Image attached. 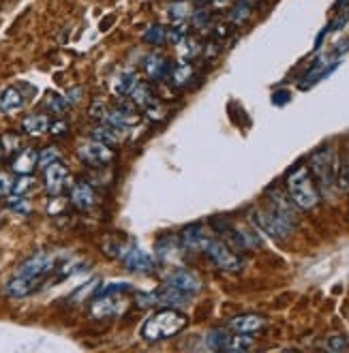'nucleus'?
<instances>
[{
    "instance_id": "obj_34",
    "label": "nucleus",
    "mask_w": 349,
    "mask_h": 353,
    "mask_svg": "<svg viewBox=\"0 0 349 353\" xmlns=\"http://www.w3.org/2000/svg\"><path fill=\"white\" fill-rule=\"evenodd\" d=\"M34 189V180L30 173H22L17 180H13V195H26Z\"/></svg>"
},
{
    "instance_id": "obj_16",
    "label": "nucleus",
    "mask_w": 349,
    "mask_h": 353,
    "mask_svg": "<svg viewBox=\"0 0 349 353\" xmlns=\"http://www.w3.org/2000/svg\"><path fill=\"white\" fill-rule=\"evenodd\" d=\"M266 197H268V206L273 208V210H277L279 214H285V217H289V219H294L296 221V204H294V200L289 197V193H285L283 189H279V186H270L268 191H266Z\"/></svg>"
},
{
    "instance_id": "obj_24",
    "label": "nucleus",
    "mask_w": 349,
    "mask_h": 353,
    "mask_svg": "<svg viewBox=\"0 0 349 353\" xmlns=\"http://www.w3.org/2000/svg\"><path fill=\"white\" fill-rule=\"evenodd\" d=\"M195 77V69H193L191 63L182 61L178 63L176 67H171V73H169V80H171V86L173 88H187L191 84V80Z\"/></svg>"
},
{
    "instance_id": "obj_19",
    "label": "nucleus",
    "mask_w": 349,
    "mask_h": 353,
    "mask_svg": "<svg viewBox=\"0 0 349 353\" xmlns=\"http://www.w3.org/2000/svg\"><path fill=\"white\" fill-rule=\"evenodd\" d=\"M189 293L171 287V285H163L161 289L154 291V302H157V306H169V308H178L182 304L189 302Z\"/></svg>"
},
{
    "instance_id": "obj_7",
    "label": "nucleus",
    "mask_w": 349,
    "mask_h": 353,
    "mask_svg": "<svg viewBox=\"0 0 349 353\" xmlns=\"http://www.w3.org/2000/svg\"><path fill=\"white\" fill-rule=\"evenodd\" d=\"M77 156L90 167H105L114 161V148L103 144V142H96V140H90L88 142H82L77 146Z\"/></svg>"
},
{
    "instance_id": "obj_50",
    "label": "nucleus",
    "mask_w": 349,
    "mask_h": 353,
    "mask_svg": "<svg viewBox=\"0 0 349 353\" xmlns=\"http://www.w3.org/2000/svg\"><path fill=\"white\" fill-rule=\"evenodd\" d=\"M328 32H330V26H326L319 34H317V39H315V45H313V50L317 52L319 47H321V43H324V39L328 36Z\"/></svg>"
},
{
    "instance_id": "obj_51",
    "label": "nucleus",
    "mask_w": 349,
    "mask_h": 353,
    "mask_svg": "<svg viewBox=\"0 0 349 353\" xmlns=\"http://www.w3.org/2000/svg\"><path fill=\"white\" fill-rule=\"evenodd\" d=\"M345 7H349V0H337L335 3V9H345Z\"/></svg>"
},
{
    "instance_id": "obj_38",
    "label": "nucleus",
    "mask_w": 349,
    "mask_h": 353,
    "mask_svg": "<svg viewBox=\"0 0 349 353\" xmlns=\"http://www.w3.org/2000/svg\"><path fill=\"white\" fill-rule=\"evenodd\" d=\"M96 289H99V281H92V283H86V285H82V289H77L73 296L69 298V304H75L77 300H82L84 296H88L90 291H94L96 293Z\"/></svg>"
},
{
    "instance_id": "obj_41",
    "label": "nucleus",
    "mask_w": 349,
    "mask_h": 353,
    "mask_svg": "<svg viewBox=\"0 0 349 353\" xmlns=\"http://www.w3.org/2000/svg\"><path fill=\"white\" fill-rule=\"evenodd\" d=\"M88 114H90V118H96V120H103L105 114H107V107H105V103L96 101V103H92V105H90Z\"/></svg>"
},
{
    "instance_id": "obj_46",
    "label": "nucleus",
    "mask_w": 349,
    "mask_h": 353,
    "mask_svg": "<svg viewBox=\"0 0 349 353\" xmlns=\"http://www.w3.org/2000/svg\"><path fill=\"white\" fill-rule=\"evenodd\" d=\"M3 144L7 146V148H5L7 152H15V150H19V137L7 133V135L3 137Z\"/></svg>"
},
{
    "instance_id": "obj_27",
    "label": "nucleus",
    "mask_w": 349,
    "mask_h": 353,
    "mask_svg": "<svg viewBox=\"0 0 349 353\" xmlns=\"http://www.w3.org/2000/svg\"><path fill=\"white\" fill-rule=\"evenodd\" d=\"M120 131L123 129H116V127L103 122L101 127H94L90 131V137H92V140H96V142L107 144V146H116V144L120 142Z\"/></svg>"
},
{
    "instance_id": "obj_15",
    "label": "nucleus",
    "mask_w": 349,
    "mask_h": 353,
    "mask_svg": "<svg viewBox=\"0 0 349 353\" xmlns=\"http://www.w3.org/2000/svg\"><path fill=\"white\" fill-rule=\"evenodd\" d=\"M165 285L176 287V289L189 293V296H195L198 291H202V281H200L193 272L182 270V268H178V270H173L171 274H167Z\"/></svg>"
},
{
    "instance_id": "obj_36",
    "label": "nucleus",
    "mask_w": 349,
    "mask_h": 353,
    "mask_svg": "<svg viewBox=\"0 0 349 353\" xmlns=\"http://www.w3.org/2000/svg\"><path fill=\"white\" fill-rule=\"evenodd\" d=\"M187 39H189L187 26H173V28L167 30V41H169L171 45H180V47H182Z\"/></svg>"
},
{
    "instance_id": "obj_31",
    "label": "nucleus",
    "mask_w": 349,
    "mask_h": 353,
    "mask_svg": "<svg viewBox=\"0 0 349 353\" xmlns=\"http://www.w3.org/2000/svg\"><path fill=\"white\" fill-rule=\"evenodd\" d=\"M189 15H191V7H189L187 0H173V3L167 5V17L171 19V22L182 24Z\"/></svg>"
},
{
    "instance_id": "obj_1",
    "label": "nucleus",
    "mask_w": 349,
    "mask_h": 353,
    "mask_svg": "<svg viewBox=\"0 0 349 353\" xmlns=\"http://www.w3.org/2000/svg\"><path fill=\"white\" fill-rule=\"evenodd\" d=\"M187 325H189V317L184 312H180L178 308L163 306L161 310L154 312V315H150L146 319V323L142 325V339H144V343L154 345L159 341L176 336Z\"/></svg>"
},
{
    "instance_id": "obj_21",
    "label": "nucleus",
    "mask_w": 349,
    "mask_h": 353,
    "mask_svg": "<svg viewBox=\"0 0 349 353\" xmlns=\"http://www.w3.org/2000/svg\"><path fill=\"white\" fill-rule=\"evenodd\" d=\"M266 325V319L262 315H255V312H246V315H238L229 321V328L234 332H240V334H255Z\"/></svg>"
},
{
    "instance_id": "obj_10",
    "label": "nucleus",
    "mask_w": 349,
    "mask_h": 353,
    "mask_svg": "<svg viewBox=\"0 0 349 353\" xmlns=\"http://www.w3.org/2000/svg\"><path fill=\"white\" fill-rule=\"evenodd\" d=\"M54 270H56V255L39 250V253L32 255V257H28L22 266H19L17 274L45 281V277H47V274H52Z\"/></svg>"
},
{
    "instance_id": "obj_35",
    "label": "nucleus",
    "mask_w": 349,
    "mask_h": 353,
    "mask_svg": "<svg viewBox=\"0 0 349 353\" xmlns=\"http://www.w3.org/2000/svg\"><path fill=\"white\" fill-rule=\"evenodd\" d=\"M54 161H61V152H58V148L47 146V148H43L41 152H39V167H41V169H45Z\"/></svg>"
},
{
    "instance_id": "obj_28",
    "label": "nucleus",
    "mask_w": 349,
    "mask_h": 353,
    "mask_svg": "<svg viewBox=\"0 0 349 353\" xmlns=\"http://www.w3.org/2000/svg\"><path fill=\"white\" fill-rule=\"evenodd\" d=\"M337 189L341 193H349V146L339 154L337 167Z\"/></svg>"
},
{
    "instance_id": "obj_43",
    "label": "nucleus",
    "mask_w": 349,
    "mask_h": 353,
    "mask_svg": "<svg viewBox=\"0 0 349 353\" xmlns=\"http://www.w3.org/2000/svg\"><path fill=\"white\" fill-rule=\"evenodd\" d=\"M208 22H210V13H208L206 9L193 13V24H195L198 28H206V26H208Z\"/></svg>"
},
{
    "instance_id": "obj_23",
    "label": "nucleus",
    "mask_w": 349,
    "mask_h": 353,
    "mask_svg": "<svg viewBox=\"0 0 349 353\" xmlns=\"http://www.w3.org/2000/svg\"><path fill=\"white\" fill-rule=\"evenodd\" d=\"M140 84L138 75H135L133 71H123L114 77L112 82V92L118 96V99H125V96H131V92L135 90V86Z\"/></svg>"
},
{
    "instance_id": "obj_18",
    "label": "nucleus",
    "mask_w": 349,
    "mask_h": 353,
    "mask_svg": "<svg viewBox=\"0 0 349 353\" xmlns=\"http://www.w3.org/2000/svg\"><path fill=\"white\" fill-rule=\"evenodd\" d=\"M180 238H182V242H184V246L189 248V250H202L204 253V248L210 244V233H206L204 231V227L202 225H198V223H193V225H187L182 231H180Z\"/></svg>"
},
{
    "instance_id": "obj_2",
    "label": "nucleus",
    "mask_w": 349,
    "mask_h": 353,
    "mask_svg": "<svg viewBox=\"0 0 349 353\" xmlns=\"http://www.w3.org/2000/svg\"><path fill=\"white\" fill-rule=\"evenodd\" d=\"M285 184H287L289 197L294 200V204L300 210H313L319 204L317 186L313 182L311 169H308L306 165H298V167H294L292 171H289Z\"/></svg>"
},
{
    "instance_id": "obj_12",
    "label": "nucleus",
    "mask_w": 349,
    "mask_h": 353,
    "mask_svg": "<svg viewBox=\"0 0 349 353\" xmlns=\"http://www.w3.org/2000/svg\"><path fill=\"white\" fill-rule=\"evenodd\" d=\"M154 250H157V257L171 266V264H180L182 257H184V250H189L182 242L180 235H163V238L157 240V246H154Z\"/></svg>"
},
{
    "instance_id": "obj_14",
    "label": "nucleus",
    "mask_w": 349,
    "mask_h": 353,
    "mask_svg": "<svg viewBox=\"0 0 349 353\" xmlns=\"http://www.w3.org/2000/svg\"><path fill=\"white\" fill-rule=\"evenodd\" d=\"M41 279H32V277H22V274H15L13 279H9L3 287L5 296L19 300V298H28L36 289H41Z\"/></svg>"
},
{
    "instance_id": "obj_45",
    "label": "nucleus",
    "mask_w": 349,
    "mask_h": 353,
    "mask_svg": "<svg viewBox=\"0 0 349 353\" xmlns=\"http://www.w3.org/2000/svg\"><path fill=\"white\" fill-rule=\"evenodd\" d=\"M67 131H69V125H67L65 120H56L54 125H50V133H52L54 137H65Z\"/></svg>"
},
{
    "instance_id": "obj_5",
    "label": "nucleus",
    "mask_w": 349,
    "mask_h": 353,
    "mask_svg": "<svg viewBox=\"0 0 349 353\" xmlns=\"http://www.w3.org/2000/svg\"><path fill=\"white\" fill-rule=\"evenodd\" d=\"M204 255L212 266L223 270V272H240L244 266V259L240 257V255L234 253L231 246H227L223 240H217V238L210 240V244L204 248Z\"/></svg>"
},
{
    "instance_id": "obj_39",
    "label": "nucleus",
    "mask_w": 349,
    "mask_h": 353,
    "mask_svg": "<svg viewBox=\"0 0 349 353\" xmlns=\"http://www.w3.org/2000/svg\"><path fill=\"white\" fill-rule=\"evenodd\" d=\"M69 105H71V103L67 101V96H56V94L50 96V109L56 111V114H63Z\"/></svg>"
},
{
    "instance_id": "obj_42",
    "label": "nucleus",
    "mask_w": 349,
    "mask_h": 353,
    "mask_svg": "<svg viewBox=\"0 0 349 353\" xmlns=\"http://www.w3.org/2000/svg\"><path fill=\"white\" fill-rule=\"evenodd\" d=\"M347 22H349V11H341L328 26H330V32H335V30H341Z\"/></svg>"
},
{
    "instance_id": "obj_29",
    "label": "nucleus",
    "mask_w": 349,
    "mask_h": 353,
    "mask_svg": "<svg viewBox=\"0 0 349 353\" xmlns=\"http://www.w3.org/2000/svg\"><path fill=\"white\" fill-rule=\"evenodd\" d=\"M253 9H255V0H236L234 9L229 11V22L231 24L246 22V19L251 17V13H253Z\"/></svg>"
},
{
    "instance_id": "obj_49",
    "label": "nucleus",
    "mask_w": 349,
    "mask_h": 353,
    "mask_svg": "<svg viewBox=\"0 0 349 353\" xmlns=\"http://www.w3.org/2000/svg\"><path fill=\"white\" fill-rule=\"evenodd\" d=\"M82 99V88H71L69 92H67V101L69 103H77Z\"/></svg>"
},
{
    "instance_id": "obj_22",
    "label": "nucleus",
    "mask_w": 349,
    "mask_h": 353,
    "mask_svg": "<svg viewBox=\"0 0 349 353\" xmlns=\"http://www.w3.org/2000/svg\"><path fill=\"white\" fill-rule=\"evenodd\" d=\"M39 165V152L34 148H22L17 152V156L11 161V169L15 173H32V169Z\"/></svg>"
},
{
    "instance_id": "obj_4",
    "label": "nucleus",
    "mask_w": 349,
    "mask_h": 353,
    "mask_svg": "<svg viewBox=\"0 0 349 353\" xmlns=\"http://www.w3.org/2000/svg\"><path fill=\"white\" fill-rule=\"evenodd\" d=\"M337 167H339V156L330 144L317 148L311 154V161H308V169H311V173L317 178L324 191H330L332 186H337Z\"/></svg>"
},
{
    "instance_id": "obj_26",
    "label": "nucleus",
    "mask_w": 349,
    "mask_h": 353,
    "mask_svg": "<svg viewBox=\"0 0 349 353\" xmlns=\"http://www.w3.org/2000/svg\"><path fill=\"white\" fill-rule=\"evenodd\" d=\"M22 131L26 135H43L50 131V118L45 114H32L22 120Z\"/></svg>"
},
{
    "instance_id": "obj_52",
    "label": "nucleus",
    "mask_w": 349,
    "mask_h": 353,
    "mask_svg": "<svg viewBox=\"0 0 349 353\" xmlns=\"http://www.w3.org/2000/svg\"><path fill=\"white\" fill-rule=\"evenodd\" d=\"M0 227H3V221H0Z\"/></svg>"
},
{
    "instance_id": "obj_8",
    "label": "nucleus",
    "mask_w": 349,
    "mask_h": 353,
    "mask_svg": "<svg viewBox=\"0 0 349 353\" xmlns=\"http://www.w3.org/2000/svg\"><path fill=\"white\" fill-rule=\"evenodd\" d=\"M120 261H123V266L129 272H135V274H150V272H154V268H157L154 259L150 257V255L142 246H138V244H127V246H123Z\"/></svg>"
},
{
    "instance_id": "obj_25",
    "label": "nucleus",
    "mask_w": 349,
    "mask_h": 353,
    "mask_svg": "<svg viewBox=\"0 0 349 353\" xmlns=\"http://www.w3.org/2000/svg\"><path fill=\"white\" fill-rule=\"evenodd\" d=\"M24 103H26L24 94L19 92L15 86H11V88H5L3 92H0V109L7 111V114H11V111H17V109H22V107H24Z\"/></svg>"
},
{
    "instance_id": "obj_37",
    "label": "nucleus",
    "mask_w": 349,
    "mask_h": 353,
    "mask_svg": "<svg viewBox=\"0 0 349 353\" xmlns=\"http://www.w3.org/2000/svg\"><path fill=\"white\" fill-rule=\"evenodd\" d=\"M7 206H9L11 210L19 212V214H28V212H30V204H28V200L22 197V195H11L9 202H7Z\"/></svg>"
},
{
    "instance_id": "obj_32",
    "label": "nucleus",
    "mask_w": 349,
    "mask_h": 353,
    "mask_svg": "<svg viewBox=\"0 0 349 353\" xmlns=\"http://www.w3.org/2000/svg\"><path fill=\"white\" fill-rule=\"evenodd\" d=\"M251 347H253V339H251L248 334H240V332H236V334H229L225 351L240 353V351H248Z\"/></svg>"
},
{
    "instance_id": "obj_47",
    "label": "nucleus",
    "mask_w": 349,
    "mask_h": 353,
    "mask_svg": "<svg viewBox=\"0 0 349 353\" xmlns=\"http://www.w3.org/2000/svg\"><path fill=\"white\" fill-rule=\"evenodd\" d=\"M292 101V94H289L287 90H277L275 94H273V103L275 105H285V103H289Z\"/></svg>"
},
{
    "instance_id": "obj_13",
    "label": "nucleus",
    "mask_w": 349,
    "mask_h": 353,
    "mask_svg": "<svg viewBox=\"0 0 349 353\" xmlns=\"http://www.w3.org/2000/svg\"><path fill=\"white\" fill-rule=\"evenodd\" d=\"M105 125H112L116 129H131V127H138L142 122V116L138 114L133 105H127V103H120L112 109H107L105 118H103Z\"/></svg>"
},
{
    "instance_id": "obj_48",
    "label": "nucleus",
    "mask_w": 349,
    "mask_h": 353,
    "mask_svg": "<svg viewBox=\"0 0 349 353\" xmlns=\"http://www.w3.org/2000/svg\"><path fill=\"white\" fill-rule=\"evenodd\" d=\"M349 52V39H343L341 43H337V47H335V52H332V56L335 58H341L343 54H347Z\"/></svg>"
},
{
    "instance_id": "obj_33",
    "label": "nucleus",
    "mask_w": 349,
    "mask_h": 353,
    "mask_svg": "<svg viewBox=\"0 0 349 353\" xmlns=\"http://www.w3.org/2000/svg\"><path fill=\"white\" fill-rule=\"evenodd\" d=\"M142 39H144L146 43H150V45H161V43L167 41V30L163 26H159V24H152V26H148L144 30Z\"/></svg>"
},
{
    "instance_id": "obj_40",
    "label": "nucleus",
    "mask_w": 349,
    "mask_h": 353,
    "mask_svg": "<svg viewBox=\"0 0 349 353\" xmlns=\"http://www.w3.org/2000/svg\"><path fill=\"white\" fill-rule=\"evenodd\" d=\"M347 347V339L343 336V334H335V336H330L326 341V349L328 351H343Z\"/></svg>"
},
{
    "instance_id": "obj_3",
    "label": "nucleus",
    "mask_w": 349,
    "mask_h": 353,
    "mask_svg": "<svg viewBox=\"0 0 349 353\" xmlns=\"http://www.w3.org/2000/svg\"><path fill=\"white\" fill-rule=\"evenodd\" d=\"M251 221L255 223V227L266 233L268 238H273L275 242H283L287 240L289 235L294 233V227H296V221L285 217V214H279L277 210L273 208H257L251 212Z\"/></svg>"
},
{
    "instance_id": "obj_9",
    "label": "nucleus",
    "mask_w": 349,
    "mask_h": 353,
    "mask_svg": "<svg viewBox=\"0 0 349 353\" xmlns=\"http://www.w3.org/2000/svg\"><path fill=\"white\" fill-rule=\"evenodd\" d=\"M131 101H133V105H138L148 118H152V120H163L165 118V109L161 107L157 96H154L152 88L144 82H140L138 86H135V90L131 92Z\"/></svg>"
},
{
    "instance_id": "obj_44",
    "label": "nucleus",
    "mask_w": 349,
    "mask_h": 353,
    "mask_svg": "<svg viewBox=\"0 0 349 353\" xmlns=\"http://www.w3.org/2000/svg\"><path fill=\"white\" fill-rule=\"evenodd\" d=\"M9 193H13V180L9 173L0 171V195H9Z\"/></svg>"
},
{
    "instance_id": "obj_6",
    "label": "nucleus",
    "mask_w": 349,
    "mask_h": 353,
    "mask_svg": "<svg viewBox=\"0 0 349 353\" xmlns=\"http://www.w3.org/2000/svg\"><path fill=\"white\" fill-rule=\"evenodd\" d=\"M127 308L125 302V291H114V293H96L92 304H90V315L94 319H114L123 315Z\"/></svg>"
},
{
    "instance_id": "obj_20",
    "label": "nucleus",
    "mask_w": 349,
    "mask_h": 353,
    "mask_svg": "<svg viewBox=\"0 0 349 353\" xmlns=\"http://www.w3.org/2000/svg\"><path fill=\"white\" fill-rule=\"evenodd\" d=\"M94 202H96V195H94V191H92L90 184H86V182H75L71 186V204L77 210H80V212H88L94 206Z\"/></svg>"
},
{
    "instance_id": "obj_17",
    "label": "nucleus",
    "mask_w": 349,
    "mask_h": 353,
    "mask_svg": "<svg viewBox=\"0 0 349 353\" xmlns=\"http://www.w3.org/2000/svg\"><path fill=\"white\" fill-rule=\"evenodd\" d=\"M142 67H144V73L148 75V80H152V82H161V80H165V75L171 73L169 61H167L163 54H159V52L148 54L144 58Z\"/></svg>"
},
{
    "instance_id": "obj_30",
    "label": "nucleus",
    "mask_w": 349,
    "mask_h": 353,
    "mask_svg": "<svg viewBox=\"0 0 349 353\" xmlns=\"http://www.w3.org/2000/svg\"><path fill=\"white\" fill-rule=\"evenodd\" d=\"M229 341V332L223 330V328H217V330H210L206 334V347L210 351H225V345Z\"/></svg>"
},
{
    "instance_id": "obj_11",
    "label": "nucleus",
    "mask_w": 349,
    "mask_h": 353,
    "mask_svg": "<svg viewBox=\"0 0 349 353\" xmlns=\"http://www.w3.org/2000/svg\"><path fill=\"white\" fill-rule=\"evenodd\" d=\"M43 180H45V191L52 195V197H58L65 189H69L71 173L63 161H54L52 165H47L43 169Z\"/></svg>"
}]
</instances>
